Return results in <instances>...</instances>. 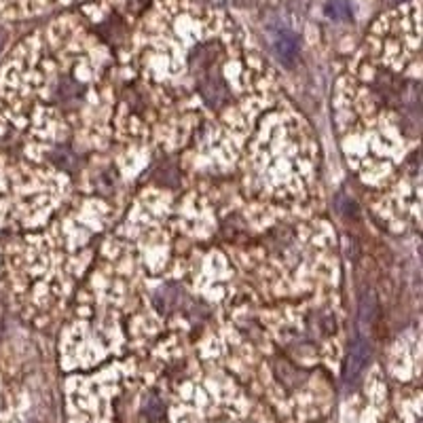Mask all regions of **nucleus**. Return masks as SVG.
<instances>
[{
  "mask_svg": "<svg viewBox=\"0 0 423 423\" xmlns=\"http://www.w3.org/2000/svg\"><path fill=\"white\" fill-rule=\"evenodd\" d=\"M68 3H76V0H0V5L5 9L17 11V13H40Z\"/></svg>",
  "mask_w": 423,
  "mask_h": 423,
  "instance_id": "1",
  "label": "nucleus"
}]
</instances>
